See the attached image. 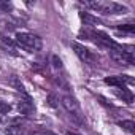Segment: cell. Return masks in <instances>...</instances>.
Returning a JSON list of instances; mask_svg holds the SVG:
<instances>
[{"instance_id":"obj_14","label":"cell","mask_w":135,"mask_h":135,"mask_svg":"<svg viewBox=\"0 0 135 135\" xmlns=\"http://www.w3.org/2000/svg\"><path fill=\"white\" fill-rule=\"evenodd\" d=\"M46 103H48L49 107H52V108H56V107H57V99H56V95H52V94H49V95L46 97Z\"/></svg>"},{"instance_id":"obj_12","label":"cell","mask_w":135,"mask_h":135,"mask_svg":"<svg viewBox=\"0 0 135 135\" xmlns=\"http://www.w3.org/2000/svg\"><path fill=\"white\" fill-rule=\"evenodd\" d=\"M11 111V105L7 102H0V114H7Z\"/></svg>"},{"instance_id":"obj_13","label":"cell","mask_w":135,"mask_h":135,"mask_svg":"<svg viewBox=\"0 0 135 135\" xmlns=\"http://www.w3.org/2000/svg\"><path fill=\"white\" fill-rule=\"evenodd\" d=\"M118 29L122 32H129V33L135 32V26H132V24H121V26H118Z\"/></svg>"},{"instance_id":"obj_18","label":"cell","mask_w":135,"mask_h":135,"mask_svg":"<svg viewBox=\"0 0 135 135\" xmlns=\"http://www.w3.org/2000/svg\"><path fill=\"white\" fill-rule=\"evenodd\" d=\"M40 135H56V133H52V132H41Z\"/></svg>"},{"instance_id":"obj_2","label":"cell","mask_w":135,"mask_h":135,"mask_svg":"<svg viewBox=\"0 0 135 135\" xmlns=\"http://www.w3.org/2000/svg\"><path fill=\"white\" fill-rule=\"evenodd\" d=\"M62 105H64V108H65L67 111H69L70 118H72L75 122H78V124L83 122V113H81L80 103L76 102L75 97H72V95H64V97H62Z\"/></svg>"},{"instance_id":"obj_10","label":"cell","mask_w":135,"mask_h":135,"mask_svg":"<svg viewBox=\"0 0 135 135\" xmlns=\"http://www.w3.org/2000/svg\"><path fill=\"white\" fill-rule=\"evenodd\" d=\"M118 126H119V127H122L124 130H127V132H129V133H132V135L135 133V122H133V121H130V119H129V121H119V122H118Z\"/></svg>"},{"instance_id":"obj_11","label":"cell","mask_w":135,"mask_h":135,"mask_svg":"<svg viewBox=\"0 0 135 135\" xmlns=\"http://www.w3.org/2000/svg\"><path fill=\"white\" fill-rule=\"evenodd\" d=\"M51 64H52L54 69H62V60H60V57L57 54H52L51 56Z\"/></svg>"},{"instance_id":"obj_17","label":"cell","mask_w":135,"mask_h":135,"mask_svg":"<svg viewBox=\"0 0 135 135\" xmlns=\"http://www.w3.org/2000/svg\"><path fill=\"white\" fill-rule=\"evenodd\" d=\"M65 135H80V133H76V132H72V130H67V132H65Z\"/></svg>"},{"instance_id":"obj_4","label":"cell","mask_w":135,"mask_h":135,"mask_svg":"<svg viewBox=\"0 0 135 135\" xmlns=\"http://www.w3.org/2000/svg\"><path fill=\"white\" fill-rule=\"evenodd\" d=\"M99 11H102L105 15H126L129 10H127V7L116 3V2H102Z\"/></svg>"},{"instance_id":"obj_3","label":"cell","mask_w":135,"mask_h":135,"mask_svg":"<svg viewBox=\"0 0 135 135\" xmlns=\"http://www.w3.org/2000/svg\"><path fill=\"white\" fill-rule=\"evenodd\" d=\"M110 57L116 64H119V65H130V64H133L132 52L130 51H126L124 48L122 49H113V51H110Z\"/></svg>"},{"instance_id":"obj_9","label":"cell","mask_w":135,"mask_h":135,"mask_svg":"<svg viewBox=\"0 0 135 135\" xmlns=\"http://www.w3.org/2000/svg\"><path fill=\"white\" fill-rule=\"evenodd\" d=\"M105 83L110 84V86H114V88H124L126 86L124 81H122V78H121V75L119 76H107L105 78Z\"/></svg>"},{"instance_id":"obj_1","label":"cell","mask_w":135,"mask_h":135,"mask_svg":"<svg viewBox=\"0 0 135 135\" xmlns=\"http://www.w3.org/2000/svg\"><path fill=\"white\" fill-rule=\"evenodd\" d=\"M16 41H18L19 46H22L24 49H27L30 52L38 51L43 46V41H41L40 37H37L33 33H27V32H18L16 33Z\"/></svg>"},{"instance_id":"obj_16","label":"cell","mask_w":135,"mask_h":135,"mask_svg":"<svg viewBox=\"0 0 135 135\" xmlns=\"http://www.w3.org/2000/svg\"><path fill=\"white\" fill-rule=\"evenodd\" d=\"M0 38H2V41H3L7 46H10V48H15V41H13V40H10L8 37H3V35H2Z\"/></svg>"},{"instance_id":"obj_7","label":"cell","mask_w":135,"mask_h":135,"mask_svg":"<svg viewBox=\"0 0 135 135\" xmlns=\"http://www.w3.org/2000/svg\"><path fill=\"white\" fill-rule=\"evenodd\" d=\"M18 111H19L21 114H24V116H30V114L35 111V108H33L32 102L27 99V100H21V102H18Z\"/></svg>"},{"instance_id":"obj_6","label":"cell","mask_w":135,"mask_h":135,"mask_svg":"<svg viewBox=\"0 0 135 135\" xmlns=\"http://www.w3.org/2000/svg\"><path fill=\"white\" fill-rule=\"evenodd\" d=\"M80 19H81L86 26H100V24H102V21H100L97 16H94V15H91V13H86V11H80Z\"/></svg>"},{"instance_id":"obj_5","label":"cell","mask_w":135,"mask_h":135,"mask_svg":"<svg viewBox=\"0 0 135 135\" xmlns=\"http://www.w3.org/2000/svg\"><path fill=\"white\" fill-rule=\"evenodd\" d=\"M72 48H73L75 54H76L83 62H94V56H92V52H91L86 46H83V45L73 41V43H72Z\"/></svg>"},{"instance_id":"obj_8","label":"cell","mask_w":135,"mask_h":135,"mask_svg":"<svg viewBox=\"0 0 135 135\" xmlns=\"http://www.w3.org/2000/svg\"><path fill=\"white\" fill-rule=\"evenodd\" d=\"M114 94H116L119 99H122V102H127V103H132V102H133V94H132L129 89H126V86H124V88H116V89H114Z\"/></svg>"},{"instance_id":"obj_15","label":"cell","mask_w":135,"mask_h":135,"mask_svg":"<svg viewBox=\"0 0 135 135\" xmlns=\"http://www.w3.org/2000/svg\"><path fill=\"white\" fill-rule=\"evenodd\" d=\"M97 99L102 102V105H105V107H110V108H114V105H113V103H111V102H110L107 97H103V95H99Z\"/></svg>"}]
</instances>
